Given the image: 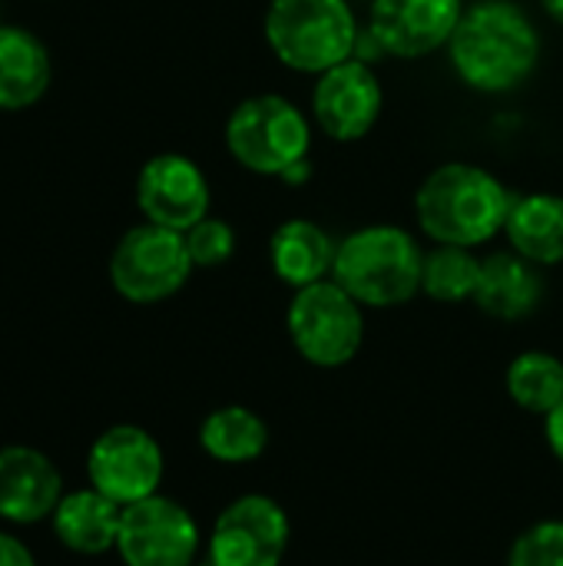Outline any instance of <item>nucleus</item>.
I'll list each match as a JSON object with an SVG mask.
<instances>
[{
	"label": "nucleus",
	"instance_id": "nucleus-1",
	"mask_svg": "<svg viewBox=\"0 0 563 566\" xmlns=\"http://www.w3.org/2000/svg\"><path fill=\"white\" fill-rule=\"evenodd\" d=\"M448 60L465 86L501 96L524 86L538 70L541 33L521 3L475 0L455 27Z\"/></svg>",
	"mask_w": 563,
	"mask_h": 566
},
{
	"label": "nucleus",
	"instance_id": "nucleus-2",
	"mask_svg": "<svg viewBox=\"0 0 563 566\" xmlns=\"http://www.w3.org/2000/svg\"><path fill=\"white\" fill-rule=\"evenodd\" d=\"M514 196L508 186L475 163L435 166L415 192L418 229L435 245L481 249L508 226Z\"/></svg>",
	"mask_w": 563,
	"mask_h": 566
},
{
	"label": "nucleus",
	"instance_id": "nucleus-3",
	"mask_svg": "<svg viewBox=\"0 0 563 566\" xmlns=\"http://www.w3.org/2000/svg\"><path fill=\"white\" fill-rule=\"evenodd\" d=\"M425 249L402 226H362L338 242L332 279L365 308H395L421 295Z\"/></svg>",
	"mask_w": 563,
	"mask_h": 566
},
{
	"label": "nucleus",
	"instance_id": "nucleus-4",
	"mask_svg": "<svg viewBox=\"0 0 563 566\" xmlns=\"http://www.w3.org/2000/svg\"><path fill=\"white\" fill-rule=\"evenodd\" d=\"M262 30L275 60L305 76L352 60L362 33L348 0H269Z\"/></svg>",
	"mask_w": 563,
	"mask_h": 566
},
{
	"label": "nucleus",
	"instance_id": "nucleus-5",
	"mask_svg": "<svg viewBox=\"0 0 563 566\" xmlns=\"http://www.w3.org/2000/svg\"><path fill=\"white\" fill-rule=\"evenodd\" d=\"M229 156L256 176H282L299 159H309L312 123L279 93H259L242 99L226 119Z\"/></svg>",
	"mask_w": 563,
	"mask_h": 566
},
{
	"label": "nucleus",
	"instance_id": "nucleus-6",
	"mask_svg": "<svg viewBox=\"0 0 563 566\" xmlns=\"http://www.w3.org/2000/svg\"><path fill=\"white\" fill-rule=\"evenodd\" d=\"M285 332L309 365L345 368L365 342V305H358L335 279H322L292 295Z\"/></svg>",
	"mask_w": 563,
	"mask_h": 566
},
{
	"label": "nucleus",
	"instance_id": "nucleus-7",
	"mask_svg": "<svg viewBox=\"0 0 563 566\" xmlns=\"http://www.w3.org/2000/svg\"><path fill=\"white\" fill-rule=\"evenodd\" d=\"M192 269L183 232L143 222L116 242L110 255V285L133 305H156L183 292Z\"/></svg>",
	"mask_w": 563,
	"mask_h": 566
},
{
	"label": "nucleus",
	"instance_id": "nucleus-8",
	"mask_svg": "<svg viewBox=\"0 0 563 566\" xmlns=\"http://www.w3.org/2000/svg\"><path fill=\"white\" fill-rule=\"evenodd\" d=\"M166 474V458L159 441L136 424H113L106 428L86 454V478L90 488L129 507L159 494Z\"/></svg>",
	"mask_w": 563,
	"mask_h": 566
},
{
	"label": "nucleus",
	"instance_id": "nucleus-9",
	"mask_svg": "<svg viewBox=\"0 0 563 566\" xmlns=\"http://www.w3.org/2000/svg\"><path fill=\"white\" fill-rule=\"evenodd\" d=\"M292 541L289 514L265 494H242L216 517L209 534L212 566H282Z\"/></svg>",
	"mask_w": 563,
	"mask_h": 566
},
{
	"label": "nucleus",
	"instance_id": "nucleus-10",
	"mask_svg": "<svg viewBox=\"0 0 563 566\" xmlns=\"http://www.w3.org/2000/svg\"><path fill=\"white\" fill-rule=\"evenodd\" d=\"M199 544L196 517L173 497L153 494L123 507L116 554L126 566H192Z\"/></svg>",
	"mask_w": 563,
	"mask_h": 566
},
{
	"label": "nucleus",
	"instance_id": "nucleus-11",
	"mask_svg": "<svg viewBox=\"0 0 563 566\" xmlns=\"http://www.w3.org/2000/svg\"><path fill=\"white\" fill-rule=\"evenodd\" d=\"M385 109V90L372 63L345 60L312 86V123L335 143H358L365 139Z\"/></svg>",
	"mask_w": 563,
	"mask_h": 566
},
{
	"label": "nucleus",
	"instance_id": "nucleus-12",
	"mask_svg": "<svg viewBox=\"0 0 563 566\" xmlns=\"http://www.w3.org/2000/svg\"><path fill=\"white\" fill-rule=\"evenodd\" d=\"M136 206L146 222L186 232L209 216L212 189L206 172L183 153H159L136 176Z\"/></svg>",
	"mask_w": 563,
	"mask_h": 566
},
{
	"label": "nucleus",
	"instance_id": "nucleus-13",
	"mask_svg": "<svg viewBox=\"0 0 563 566\" xmlns=\"http://www.w3.org/2000/svg\"><path fill=\"white\" fill-rule=\"evenodd\" d=\"M461 13V0H372L368 30L385 56L421 60L448 50Z\"/></svg>",
	"mask_w": 563,
	"mask_h": 566
},
{
	"label": "nucleus",
	"instance_id": "nucleus-14",
	"mask_svg": "<svg viewBox=\"0 0 563 566\" xmlns=\"http://www.w3.org/2000/svg\"><path fill=\"white\" fill-rule=\"evenodd\" d=\"M63 494V478L43 451L30 444L0 448V521L17 527L40 524L53 517Z\"/></svg>",
	"mask_w": 563,
	"mask_h": 566
},
{
	"label": "nucleus",
	"instance_id": "nucleus-15",
	"mask_svg": "<svg viewBox=\"0 0 563 566\" xmlns=\"http://www.w3.org/2000/svg\"><path fill=\"white\" fill-rule=\"evenodd\" d=\"M541 302H544L541 265L528 262L514 249L481 259V282L475 292V305L484 315L498 322H521L534 315Z\"/></svg>",
	"mask_w": 563,
	"mask_h": 566
},
{
	"label": "nucleus",
	"instance_id": "nucleus-16",
	"mask_svg": "<svg viewBox=\"0 0 563 566\" xmlns=\"http://www.w3.org/2000/svg\"><path fill=\"white\" fill-rule=\"evenodd\" d=\"M123 507L100 494L96 488L66 491L50 517L53 537L80 557H100L106 551H116Z\"/></svg>",
	"mask_w": 563,
	"mask_h": 566
},
{
	"label": "nucleus",
	"instance_id": "nucleus-17",
	"mask_svg": "<svg viewBox=\"0 0 563 566\" xmlns=\"http://www.w3.org/2000/svg\"><path fill=\"white\" fill-rule=\"evenodd\" d=\"M338 242L312 219H285L269 239V265L292 292L332 279Z\"/></svg>",
	"mask_w": 563,
	"mask_h": 566
},
{
	"label": "nucleus",
	"instance_id": "nucleus-18",
	"mask_svg": "<svg viewBox=\"0 0 563 566\" xmlns=\"http://www.w3.org/2000/svg\"><path fill=\"white\" fill-rule=\"evenodd\" d=\"M53 66L46 43L27 27L0 23V113L33 106L50 86Z\"/></svg>",
	"mask_w": 563,
	"mask_h": 566
},
{
	"label": "nucleus",
	"instance_id": "nucleus-19",
	"mask_svg": "<svg viewBox=\"0 0 563 566\" xmlns=\"http://www.w3.org/2000/svg\"><path fill=\"white\" fill-rule=\"evenodd\" d=\"M508 245L528 262L548 269L563 262V196L531 192L518 196L504 226Z\"/></svg>",
	"mask_w": 563,
	"mask_h": 566
},
{
	"label": "nucleus",
	"instance_id": "nucleus-20",
	"mask_svg": "<svg viewBox=\"0 0 563 566\" xmlns=\"http://www.w3.org/2000/svg\"><path fill=\"white\" fill-rule=\"evenodd\" d=\"M199 448L219 464H249L265 454L269 424L246 405H222L202 418Z\"/></svg>",
	"mask_w": 563,
	"mask_h": 566
},
{
	"label": "nucleus",
	"instance_id": "nucleus-21",
	"mask_svg": "<svg viewBox=\"0 0 563 566\" xmlns=\"http://www.w3.org/2000/svg\"><path fill=\"white\" fill-rule=\"evenodd\" d=\"M504 385H508L511 401L521 411L548 418L563 401V361L557 355L541 352V348L521 352L508 365Z\"/></svg>",
	"mask_w": 563,
	"mask_h": 566
},
{
	"label": "nucleus",
	"instance_id": "nucleus-22",
	"mask_svg": "<svg viewBox=\"0 0 563 566\" xmlns=\"http://www.w3.org/2000/svg\"><path fill=\"white\" fill-rule=\"evenodd\" d=\"M481 282V259L475 249L461 245H435L425 252V269H421V295L441 305H461L475 302Z\"/></svg>",
	"mask_w": 563,
	"mask_h": 566
},
{
	"label": "nucleus",
	"instance_id": "nucleus-23",
	"mask_svg": "<svg viewBox=\"0 0 563 566\" xmlns=\"http://www.w3.org/2000/svg\"><path fill=\"white\" fill-rule=\"evenodd\" d=\"M183 235H186V249L196 269H219L236 255V229L219 216L199 219Z\"/></svg>",
	"mask_w": 563,
	"mask_h": 566
},
{
	"label": "nucleus",
	"instance_id": "nucleus-24",
	"mask_svg": "<svg viewBox=\"0 0 563 566\" xmlns=\"http://www.w3.org/2000/svg\"><path fill=\"white\" fill-rule=\"evenodd\" d=\"M508 566H563V517L528 527L511 544Z\"/></svg>",
	"mask_w": 563,
	"mask_h": 566
},
{
	"label": "nucleus",
	"instance_id": "nucleus-25",
	"mask_svg": "<svg viewBox=\"0 0 563 566\" xmlns=\"http://www.w3.org/2000/svg\"><path fill=\"white\" fill-rule=\"evenodd\" d=\"M0 566H37V560L20 537L0 531Z\"/></svg>",
	"mask_w": 563,
	"mask_h": 566
},
{
	"label": "nucleus",
	"instance_id": "nucleus-26",
	"mask_svg": "<svg viewBox=\"0 0 563 566\" xmlns=\"http://www.w3.org/2000/svg\"><path fill=\"white\" fill-rule=\"evenodd\" d=\"M544 438H548L551 454L563 464V401L544 418Z\"/></svg>",
	"mask_w": 563,
	"mask_h": 566
},
{
	"label": "nucleus",
	"instance_id": "nucleus-27",
	"mask_svg": "<svg viewBox=\"0 0 563 566\" xmlns=\"http://www.w3.org/2000/svg\"><path fill=\"white\" fill-rule=\"evenodd\" d=\"M285 186H305L312 179V159H299L295 166H289L282 176H279Z\"/></svg>",
	"mask_w": 563,
	"mask_h": 566
},
{
	"label": "nucleus",
	"instance_id": "nucleus-28",
	"mask_svg": "<svg viewBox=\"0 0 563 566\" xmlns=\"http://www.w3.org/2000/svg\"><path fill=\"white\" fill-rule=\"evenodd\" d=\"M541 7H544V13H548L554 23H561L563 27V0H541Z\"/></svg>",
	"mask_w": 563,
	"mask_h": 566
},
{
	"label": "nucleus",
	"instance_id": "nucleus-29",
	"mask_svg": "<svg viewBox=\"0 0 563 566\" xmlns=\"http://www.w3.org/2000/svg\"><path fill=\"white\" fill-rule=\"evenodd\" d=\"M192 566H212V564H209V560H206V564H192Z\"/></svg>",
	"mask_w": 563,
	"mask_h": 566
}]
</instances>
